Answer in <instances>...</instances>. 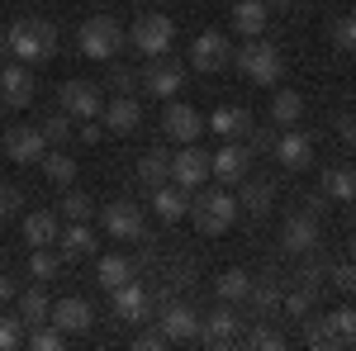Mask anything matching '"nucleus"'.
Listing matches in <instances>:
<instances>
[{"label": "nucleus", "mask_w": 356, "mask_h": 351, "mask_svg": "<svg viewBox=\"0 0 356 351\" xmlns=\"http://www.w3.org/2000/svg\"><path fill=\"white\" fill-rule=\"evenodd\" d=\"M38 166H43V176H48L53 186H72V181H76V162H72L67 152H43Z\"/></svg>", "instance_id": "obj_33"}, {"label": "nucleus", "mask_w": 356, "mask_h": 351, "mask_svg": "<svg viewBox=\"0 0 356 351\" xmlns=\"http://www.w3.org/2000/svg\"><path fill=\"white\" fill-rule=\"evenodd\" d=\"M332 43H337L342 53H356V15H342V19L332 24Z\"/></svg>", "instance_id": "obj_41"}, {"label": "nucleus", "mask_w": 356, "mask_h": 351, "mask_svg": "<svg viewBox=\"0 0 356 351\" xmlns=\"http://www.w3.org/2000/svg\"><path fill=\"white\" fill-rule=\"evenodd\" d=\"M138 181H143L147 190L166 186V181H171V157L157 152V147H152V152H143V162H138Z\"/></svg>", "instance_id": "obj_30"}, {"label": "nucleus", "mask_w": 356, "mask_h": 351, "mask_svg": "<svg viewBox=\"0 0 356 351\" xmlns=\"http://www.w3.org/2000/svg\"><path fill=\"white\" fill-rule=\"evenodd\" d=\"M332 285L347 290V295H356V261H347V266L337 261V266H332Z\"/></svg>", "instance_id": "obj_45"}, {"label": "nucleus", "mask_w": 356, "mask_h": 351, "mask_svg": "<svg viewBox=\"0 0 356 351\" xmlns=\"http://www.w3.org/2000/svg\"><path fill=\"white\" fill-rule=\"evenodd\" d=\"M110 299H114V318H124V323H143L152 313V295L138 280H124L119 290H110Z\"/></svg>", "instance_id": "obj_15"}, {"label": "nucleus", "mask_w": 356, "mask_h": 351, "mask_svg": "<svg viewBox=\"0 0 356 351\" xmlns=\"http://www.w3.org/2000/svg\"><path fill=\"white\" fill-rule=\"evenodd\" d=\"M238 327H243V318L233 313V304H223L209 318H200V342H209V347H233V342H238Z\"/></svg>", "instance_id": "obj_16"}, {"label": "nucleus", "mask_w": 356, "mask_h": 351, "mask_svg": "<svg viewBox=\"0 0 356 351\" xmlns=\"http://www.w3.org/2000/svg\"><path fill=\"white\" fill-rule=\"evenodd\" d=\"M57 105H62V114H72V119L81 124V119H95V114L105 109V100H100V85H90V81H67L62 90H57Z\"/></svg>", "instance_id": "obj_8"}, {"label": "nucleus", "mask_w": 356, "mask_h": 351, "mask_svg": "<svg viewBox=\"0 0 356 351\" xmlns=\"http://www.w3.org/2000/svg\"><path fill=\"white\" fill-rule=\"evenodd\" d=\"M62 342H67V332L57 323H33V332H29V347L33 351H62Z\"/></svg>", "instance_id": "obj_37"}, {"label": "nucleus", "mask_w": 356, "mask_h": 351, "mask_svg": "<svg viewBox=\"0 0 356 351\" xmlns=\"http://www.w3.org/2000/svg\"><path fill=\"white\" fill-rule=\"evenodd\" d=\"M57 270H62V252H53V247H33L29 252V275L33 280H53Z\"/></svg>", "instance_id": "obj_35"}, {"label": "nucleus", "mask_w": 356, "mask_h": 351, "mask_svg": "<svg viewBox=\"0 0 356 351\" xmlns=\"http://www.w3.org/2000/svg\"><path fill=\"white\" fill-rule=\"evenodd\" d=\"M24 342V327H19V318H0V351H15Z\"/></svg>", "instance_id": "obj_44"}, {"label": "nucleus", "mask_w": 356, "mask_h": 351, "mask_svg": "<svg viewBox=\"0 0 356 351\" xmlns=\"http://www.w3.org/2000/svg\"><path fill=\"white\" fill-rule=\"evenodd\" d=\"M233 67L243 72L247 81H257V85H275L280 72H285L280 53H275L271 43H261V38H247L243 48H233Z\"/></svg>", "instance_id": "obj_3"}, {"label": "nucleus", "mask_w": 356, "mask_h": 351, "mask_svg": "<svg viewBox=\"0 0 356 351\" xmlns=\"http://www.w3.org/2000/svg\"><path fill=\"white\" fill-rule=\"evenodd\" d=\"M15 209H19V195H15L10 186H0V218H10Z\"/></svg>", "instance_id": "obj_49"}, {"label": "nucleus", "mask_w": 356, "mask_h": 351, "mask_svg": "<svg viewBox=\"0 0 356 351\" xmlns=\"http://www.w3.org/2000/svg\"><path fill=\"white\" fill-rule=\"evenodd\" d=\"M280 247H285V252H314V247H318V223L309 214H290L285 228H280Z\"/></svg>", "instance_id": "obj_22"}, {"label": "nucleus", "mask_w": 356, "mask_h": 351, "mask_svg": "<svg viewBox=\"0 0 356 351\" xmlns=\"http://www.w3.org/2000/svg\"><path fill=\"white\" fill-rule=\"evenodd\" d=\"M247 147L238 142V138H228L219 152H209V176L219 181V186H238V181H247Z\"/></svg>", "instance_id": "obj_10"}, {"label": "nucleus", "mask_w": 356, "mask_h": 351, "mask_svg": "<svg viewBox=\"0 0 356 351\" xmlns=\"http://www.w3.org/2000/svg\"><path fill=\"white\" fill-rule=\"evenodd\" d=\"M100 114H105V129H110V133H119V138L134 133L138 124H143V105H138L134 95H114Z\"/></svg>", "instance_id": "obj_20"}, {"label": "nucleus", "mask_w": 356, "mask_h": 351, "mask_svg": "<svg viewBox=\"0 0 356 351\" xmlns=\"http://www.w3.org/2000/svg\"><path fill=\"white\" fill-rule=\"evenodd\" d=\"M266 5H290V0H266Z\"/></svg>", "instance_id": "obj_54"}, {"label": "nucleus", "mask_w": 356, "mask_h": 351, "mask_svg": "<svg viewBox=\"0 0 356 351\" xmlns=\"http://www.w3.org/2000/svg\"><path fill=\"white\" fill-rule=\"evenodd\" d=\"M90 209H95V204L86 199L81 190H72V195H62V218H67V223H86V218H90Z\"/></svg>", "instance_id": "obj_39"}, {"label": "nucleus", "mask_w": 356, "mask_h": 351, "mask_svg": "<svg viewBox=\"0 0 356 351\" xmlns=\"http://www.w3.org/2000/svg\"><path fill=\"white\" fill-rule=\"evenodd\" d=\"M76 48H81V57H90V62H110V57L124 48V28L114 24L110 15H90L81 24V33H76Z\"/></svg>", "instance_id": "obj_4"}, {"label": "nucleus", "mask_w": 356, "mask_h": 351, "mask_svg": "<svg viewBox=\"0 0 356 351\" xmlns=\"http://www.w3.org/2000/svg\"><path fill=\"white\" fill-rule=\"evenodd\" d=\"M285 313L304 323V318L314 313V290H309V285H300V290H290V295H285Z\"/></svg>", "instance_id": "obj_40"}, {"label": "nucleus", "mask_w": 356, "mask_h": 351, "mask_svg": "<svg viewBox=\"0 0 356 351\" xmlns=\"http://www.w3.org/2000/svg\"><path fill=\"white\" fill-rule=\"evenodd\" d=\"M247 290H252V275L247 270H223L219 280H214V295L223 299V304H238V299H247Z\"/></svg>", "instance_id": "obj_32"}, {"label": "nucleus", "mask_w": 356, "mask_h": 351, "mask_svg": "<svg viewBox=\"0 0 356 351\" xmlns=\"http://www.w3.org/2000/svg\"><path fill=\"white\" fill-rule=\"evenodd\" d=\"M76 133H81V142H100V138H105V124H95V119H81V124H76Z\"/></svg>", "instance_id": "obj_48"}, {"label": "nucleus", "mask_w": 356, "mask_h": 351, "mask_svg": "<svg viewBox=\"0 0 356 351\" xmlns=\"http://www.w3.org/2000/svg\"><path fill=\"white\" fill-rule=\"evenodd\" d=\"M0 53H10V48H5V28H0Z\"/></svg>", "instance_id": "obj_52"}, {"label": "nucleus", "mask_w": 356, "mask_h": 351, "mask_svg": "<svg viewBox=\"0 0 356 351\" xmlns=\"http://www.w3.org/2000/svg\"><path fill=\"white\" fill-rule=\"evenodd\" d=\"M152 214L162 218V223H181V218L191 214V190L157 186V190H152Z\"/></svg>", "instance_id": "obj_21"}, {"label": "nucleus", "mask_w": 356, "mask_h": 351, "mask_svg": "<svg viewBox=\"0 0 356 351\" xmlns=\"http://www.w3.org/2000/svg\"><path fill=\"white\" fill-rule=\"evenodd\" d=\"M271 119L280 124V129H295L304 119V95L300 90H275V100H271Z\"/></svg>", "instance_id": "obj_29"}, {"label": "nucleus", "mask_w": 356, "mask_h": 351, "mask_svg": "<svg viewBox=\"0 0 356 351\" xmlns=\"http://www.w3.org/2000/svg\"><path fill=\"white\" fill-rule=\"evenodd\" d=\"M162 129H166V138H171V142H181V147L195 142L200 133H209V129H204V114H200L195 105H181V100H171V105H166Z\"/></svg>", "instance_id": "obj_12"}, {"label": "nucleus", "mask_w": 356, "mask_h": 351, "mask_svg": "<svg viewBox=\"0 0 356 351\" xmlns=\"http://www.w3.org/2000/svg\"><path fill=\"white\" fill-rule=\"evenodd\" d=\"M271 199H275V190L271 186H261V181H252V186L238 195V209H247L252 218H261L266 209H271Z\"/></svg>", "instance_id": "obj_36"}, {"label": "nucleus", "mask_w": 356, "mask_h": 351, "mask_svg": "<svg viewBox=\"0 0 356 351\" xmlns=\"http://www.w3.org/2000/svg\"><path fill=\"white\" fill-rule=\"evenodd\" d=\"M247 347H257V351H280V347H285V337H280L275 327H252V332H247Z\"/></svg>", "instance_id": "obj_42"}, {"label": "nucleus", "mask_w": 356, "mask_h": 351, "mask_svg": "<svg viewBox=\"0 0 356 351\" xmlns=\"http://www.w3.org/2000/svg\"><path fill=\"white\" fill-rule=\"evenodd\" d=\"M275 162L290 166V171H304V166L314 162V142H309L300 129H285V133L275 138Z\"/></svg>", "instance_id": "obj_18"}, {"label": "nucleus", "mask_w": 356, "mask_h": 351, "mask_svg": "<svg viewBox=\"0 0 356 351\" xmlns=\"http://www.w3.org/2000/svg\"><path fill=\"white\" fill-rule=\"evenodd\" d=\"M157 327L166 332V342H195V337H200V318H195L186 304H166Z\"/></svg>", "instance_id": "obj_19"}, {"label": "nucleus", "mask_w": 356, "mask_h": 351, "mask_svg": "<svg viewBox=\"0 0 356 351\" xmlns=\"http://www.w3.org/2000/svg\"><path fill=\"white\" fill-rule=\"evenodd\" d=\"M134 347H138V351H162V347H166V332H162V327H152V332H138Z\"/></svg>", "instance_id": "obj_47"}, {"label": "nucleus", "mask_w": 356, "mask_h": 351, "mask_svg": "<svg viewBox=\"0 0 356 351\" xmlns=\"http://www.w3.org/2000/svg\"><path fill=\"white\" fill-rule=\"evenodd\" d=\"M247 299L257 304V313H271L275 304H280V295H275L271 285H257V280H252V290H247Z\"/></svg>", "instance_id": "obj_43"}, {"label": "nucleus", "mask_w": 356, "mask_h": 351, "mask_svg": "<svg viewBox=\"0 0 356 351\" xmlns=\"http://www.w3.org/2000/svg\"><path fill=\"white\" fill-rule=\"evenodd\" d=\"M304 323H309V318H304ZM304 337H309V347H337V337L328 332V323H323V318H318V323H309V332H304Z\"/></svg>", "instance_id": "obj_46"}, {"label": "nucleus", "mask_w": 356, "mask_h": 351, "mask_svg": "<svg viewBox=\"0 0 356 351\" xmlns=\"http://www.w3.org/2000/svg\"><path fill=\"white\" fill-rule=\"evenodd\" d=\"M129 38H134L138 53L152 62V57L171 53V43H176V24H171L166 15H152V10H147V15H138V19H134V33H129Z\"/></svg>", "instance_id": "obj_5"}, {"label": "nucleus", "mask_w": 356, "mask_h": 351, "mask_svg": "<svg viewBox=\"0 0 356 351\" xmlns=\"http://www.w3.org/2000/svg\"><path fill=\"white\" fill-rule=\"evenodd\" d=\"M247 124H252V114H247L243 105H219L214 114H204V129H209V133H219L223 142H228V138H243Z\"/></svg>", "instance_id": "obj_23"}, {"label": "nucleus", "mask_w": 356, "mask_h": 351, "mask_svg": "<svg viewBox=\"0 0 356 351\" xmlns=\"http://www.w3.org/2000/svg\"><path fill=\"white\" fill-rule=\"evenodd\" d=\"M181 85H186V67L162 62V57L147 62V72H143V90H147V95H157V100H176Z\"/></svg>", "instance_id": "obj_13"}, {"label": "nucleus", "mask_w": 356, "mask_h": 351, "mask_svg": "<svg viewBox=\"0 0 356 351\" xmlns=\"http://www.w3.org/2000/svg\"><path fill=\"white\" fill-rule=\"evenodd\" d=\"M266 19H271L266 15V0H238L228 24H233V33H243V38H261L266 33Z\"/></svg>", "instance_id": "obj_24"}, {"label": "nucleus", "mask_w": 356, "mask_h": 351, "mask_svg": "<svg viewBox=\"0 0 356 351\" xmlns=\"http://www.w3.org/2000/svg\"><path fill=\"white\" fill-rule=\"evenodd\" d=\"M352 261H356V233H352Z\"/></svg>", "instance_id": "obj_53"}, {"label": "nucleus", "mask_w": 356, "mask_h": 351, "mask_svg": "<svg viewBox=\"0 0 356 351\" xmlns=\"http://www.w3.org/2000/svg\"><path fill=\"white\" fill-rule=\"evenodd\" d=\"M209 181V152H200L195 142H186L176 157H171V186L181 190H200Z\"/></svg>", "instance_id": "obj_9"}, {"label": "nucleus", "mask_w": 356, "mask_h": 351, "mask_svg": "<svg viewBox=\"0 0 356 351\" xmlns=\"http://www.w3.org/2000/svg\"><path fill=\"white\" fill-rule=\"evenodd\" d=\"M38 129H43V138H48V147H53V142H67V138L76 133V119H72V114H53V119H43Z\"/></svg>", "instance_id": "obj_38"}, {"label": "nucleus", "mask_w": 356, "mask_h": 351, "mask_svg": "<svg viewBox=\"0 0 356 351\" xmlns=\"http://www.w3.org/2000/svg\"><path fill=\"white\" fill-rule=\"evenodd\" d=\"M53 247L62 252V261H81V256L95 252V233H90L86 223H72V228H62V233H57Z\"/></svg>", "instance_id": "obj_25"}, {"label": "nucleus", "mask_w": 356, "mask_h": 351, "mask_svg": "<svg viewBox=\"0 0 356 351\" xmlns=\"http://www.w3.org/2000/svg\"><path fill=\"white\" fill-rule=\"evenodd\" d=\"M228 62H233V43H228V33H219V28H204L191 43V67L195 72H223Z\"/></svg>", "instance_id": "obj_6"}, {"label": "nucleus", "mask_w": 356, "mask_h": 351, "mask_svg": "<svg viewBox=\"0 0 356 351\" xmlns=\"http://www.w3.org/2000/svg\"><path fill=\"white\" fill-rule=\"evenodd\" d=\"M100 223H105V233H110L114 243H134V238H143V209H138L134 199H114V204H105Z\"/></svg>", "instance_id": "obj_11"}, {"label": "nucleus", "mask_w": 356, "mask_h": 351, "mask_svg": "<svg viewBox=\"0 0 356 351\" xmlns=\"http://www.w3.org/2000/svg\"><path fill=\"white\" fill-rule=\"evenodd\" d=\"M0 119H5V100H0Z\"/></svg>", "instance_id": "obj_55"}, {"label": "nucleus", "mask_w": 356, "mask_h": 351, "mask_svg": "<svg viewBox=\"0 0 356 351\" xmlns=\"http://www.w3.org/2000/svg\"><path fill=\"white\" fill-rule=\"evenodd\" d=\"M0 100H5V109H24L33 100V72H29L24 62L0 67Z\"/></svg>", "instance_id": "obj_17"}, {"label": "nucleus", "mask_w": 356, "mask_h": 351, "mask_svg": "<svg viewBox=\"0 0 356 351\" xmlns=\"http://www.w3.org/2000/svg\"><path fill=\"white\" fill-rule=\"evenodd\" d=\"M48 313H53V299L43 295V280H38L19 295V323H48Z\"/></svg>", "instance_id": "obj_28"}, {"label": "nucleus", "mask_w": 356, "mask_h": 351, "mask_svg": "<svg viewBox=\"0 0 356 351\" xmlns=\"http://www.w3.org/2000/svg\"><path fill=\"white\" fill-rule=\"evenodd\" d=\"M48 323H57L62 332H67V337H81V332H90V323H95V309H90L86 299L67 295V299H57V304H53Z\"/></svg>", "instance_id": "obj_14"}, {"label": "nucleus", "mask_w": 356, "mask_h": 351, "mask_svg": "<svg viewBox=\"0 0 356 351\" xmlns=\"http://www.w3.org/2000/svg\"><path fill=\"white\" fill-rule=\"evenodd\" d=\"M43 152H48V138H43L38 124H15V129H5V157H10V162L29 166V162H38Z\"/></svg>", "instance_id": "obj_7"}, {"label": "nucleus", "mask_w": 356, "mask_h": 351, "mask_svg": "<svg viewBox=\"0 0 356 351\" xmlns=\"http://www.w3.org/2000/svg\"><path fill=\"white\" fill-rule=\"evenodd\" d=\"M10 299H19V290H15V280L0 270V304H10Z\"/></svg>", "instance_id": "obj_50"}, {"label": "nucleus", "mask_w": 356, "mask_h": 351, "mask_svg": "<svg viewBox=\"0 0 356 351\" xmlns=\"http://www.w3.org/2000/svg\"><path fill=\"white\" fill-rule=\"evenodd\" d=\"M238 195L228 186H219V190H204L200 199H191V218H195V228L200 233H209V238H219V233H228L233 223H238Z\"/></svg>", "instance_id": "obj_2"}, {"label": "nucleus", "mask_w": 356, "mask_h": 351, "mask_svg": "<svg viewBox=\"0 0 356 351\" xmlns=\"http://www.w3.org/2000/svg\"><path fill=\"white\" fill-rule=\"evenodd\" d=\"M57 233H62V228H57V218L53 214H43V209H33V214L24 218V238L33 247H53L57 243Z\"/></svg>", "instance_id": "obj_31"}, {"label": "nucleus", "mask_w": 356, "mask_h": 351, "mask_svg": "<svg viewBox=\"0 0 356 351\" xmlns=\"http://www.w3.org/2000/svg\"><path fill=\"white\" fill-rule=\"evenodd\" d=\"M5 48L15 53V62L24 67H43L57 53V33L48 19H19L15 28H5Z\"/></svg>", "instance_id": "obj_1"}, {"label": "nucleus", "mask_w": 356, "mask_h": 351, "mask_svg": "<svg viewBox=\"0 0 356 351\" xmlns=\"http://www.w3.org/2000/svg\"><path fill=\"white\" fill-rule=\"evenodd\" d=\"M342 133H347V142H352V147H356V114H352V119H347V124H342Z\"/></svg>", "instance_id": "obj_51"}, {"label": "nucleus", "mask_w": 356, "mask_h": 351, "mask_svg": "<svg viewBox=\"0 0 356 351\" xmlns=\"http://www.w3.org/2000/svg\"><path fill=\"white\" fill-rule=\"evenodd\" d=\"M323 323H328V332L337 337V347H356V309L352 304H347V309H332Z\"/></svg>", "instance_id": "obj_34"}, {"label": "nucleus", "mask_w": 356, "mask_h": 351, "mask_svg": "<svg viewBox=\"0 0 356 351\" xmlns=\"http://www.w3.org/2000/svg\"><path fill=\"white\" fill-rule=\"evenodd\" d=\"M323 195H328L332 204H352L356 199V171H347V166H328V171H323Z\"/></svg>", "instance_id": "obj_26"}, {"label": "nucleus", "mask_w": 356, "mask_h": 351, "mask_svg": "<svg viewBox=\"0 0 356 351\" xmlns=\"http://www.w3.org/2000/svg\"><path fill=\"white\" fill-rule=\"evenodd\" d=\"M95 280H100V290H119L124 280H134V261H129V256H119V252H110V256H100Z\"/></svg>", "instance_id": "obj_27"}]
</instances>
